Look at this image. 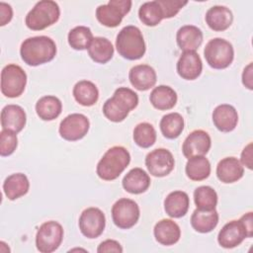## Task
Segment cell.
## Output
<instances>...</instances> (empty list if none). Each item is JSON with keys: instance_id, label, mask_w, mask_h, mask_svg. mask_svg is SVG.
<instances>
[{"instance_id": "6da1fadb", "label": "cell", "mask_w": 253, "mask_h": 253, "mask_svg": "<svg viewBox=\"0 0 253 253\" xmlns=\"http://www.w3.org/2000/svg\"><path fill=\"white\" fill-rule=\"evenodd\" d=\"M22 60L30 66H38L51 61L56 54V44L46 36L26 39L20 47Z\"/></svg>"}, {"instance_id": "7a4b0ae2", "label": "cell", "mask_w": 253, "mask_h": 253, "mask_svg": "<svg viewBox=\"0 0 253 253\" xmlns=\"http://www.w3.org/2000/svg\"><path fill=\"white\" fill-rule=\"evenodd\" d=\"M137 104L138 96L133 90L127 87H120L116 89L113 97L104 103L103 114L109 121L121 123L131 110L136 108Z\"/></svg>"}, {"instance_id": "3957f363", "label": "cell", "mask_w": 253, "mask_h": 253, "mask_svg": "<svg viewBox=\"0 0 253 253\" xmlns=\"http://www.w3.org/2000/svg\"><path fill=\"white\" fill-rule=\"evenodd\" d=\"M130 162V154L124 146L109 148L97 164L96 172L100 179L113 181L125 171Z\"/></svg>"}, {"instance_id": "277c9868", "label": "cell", "mask_w": 253, "mask_h": 253, "mask_svg": "<svg viewBox=\"0 0 253 253\" xmlns=\"http://www.w3.org/2000/svg\"><path fill=\"white\" fill-rule=\"evenodd\" d=\"M253 235V212L243 214L238 220H231L223 225L217 235L218 244L226 249L234 248L245 238Z\"/></svg>"}, {"instance_id": "5b68a950", "label": "cell", "mask_w": 253, "mask_h": 253, "mask_svg": "<svg viewBox=\"0 0 253 253\" xmlns=\"http://www.w3.org/2000/svg\"><path fill=\"white\" fill-rule=\"evenodd\" d=\"M116 47L119 54L128 60L140 59L146 50L143 36L135 26H126L119 32Z\"/></svg>"}, {"instance_id": "8992f818", "label": "cell", "mask_w": 253, "mask_h": 253, "mask_svg": "<svg viewBox=\"0 0 253 253\" xmlns=\"http://www.w3.org/2000/svg\"><path fill=\"white\" fill-rule=\"evenodd\" d=\"M60 16V9L56 2L42 0L38 2L27 14L25 23L32 31H42L55 24Z\"/></svg>"}, {"instance_id": "52a82bcc", "label": "cell", "mask_w": 253, "mask_h": 253, "mask_svg": "<svg viewBox=\"0 0 253 253\" xmlns=\"http://www.w3.org/2000/svg\"><path fill=\"white\" fill-rule=\"evenodd\" d=\"M204 56L211 68L224 69L233 61V46L224 39L214 38L206 44Z\"/></svg>"}, {"instance_id": "ba28073f", "label": "cell", "mask_w": 253, "mask_h": 253, "mask_svg": "<svg viewBox=\"0 0 253 253\" xmlns=\"http://www.w3.org/2000/svg\"><path fill=\"white\" fill-rule=\"evenodd\" d=\"M27 84V74L17 64H8L1 71V92L8 98H17L23 94Z\"/></svg>"}, {"instance_id": "9c48e42d", "label": "cell", "mask_w": 253, "mask_h": 253, "mask_svg": "<svg viewBox=\"0 0 253 253\" xmlns=\"http://www.w3.org/2000/svg\"><path fill=\"white\" fill-rule=\"evenodd\" d=\"M63 239V227L54 220L43 222L37 231L36 246L42 253H51L61 244Z\"/></svg>"}, {"instance_id": "30bf717a", "label": "cell", "mask_w": 253, "mask_h": 253, "mask_svg": "<svg viewBox=\"0 0 253 253\" xmlns=\"http://www.w3.org/2000/svg\"><path fill=\"white\" fill-rule=\"evenodd\" d=\"M130 0H110L108 4L100 5L96 9V18L103 26L116 28L122 23L125 15L130 11Z\"/></svg>"}, {"instance_id": "8fae6325", "label": "cell", "mask_w": 253, "mask_h": 253, "mask_svg": "<svg viewBox=\"0 0 253 253\" xmlns=\"http://www.w3.org/2000/svg\"><path fill=\"white\" fill-rule=\"evenodd\" d=\"M140 215L138 205L130 199L123 198L112 207V218L116 226L128 229L136 224Z\"/></svg>"}, {"instance_id": "7c38bea8", "label": "cell", "mask_w": 253, "mask_h": 253, "mask_svg": "<svg viewBox=\"0 0 253 253\" xmlns=\"http://www.w3.org/2000/svg\"><path fill=\"white\" fill-rule=\"evenodd\" d=\"M79 229L81 233L89 238L94 239L99 237L106 226V217L104 212L98 208H88L84 210L79 217L78 221Z\"/></svg>"}, {"instance_id": "4fadbf2b", "label": "cell", "mask_w": 253, "mask_h": 253, "mask_svg": "<svg viewBox=\"0 0 253 253\" xmlns=\"http://www.w3.org/2000/svg\"><path fill=\"white\" fill-rule=\"evenodd\" d=\"M90 127L88 118L83 114L74 113L65 117L59 125L60 136L68 141H76L83 138Z\"/></svg>"}, {"instance_id": "5bb4252c", "label": "cell", "mask_w": 253, "mask_h": 253, "mask_svg": "<svg viewBox=\"0 0 253 253\" xmlns=\"http://www.w3.org/2000/svg\"><path fill=\"white\" fill-rule=\"evenodd\" d=\"M145 166L152 176L165 177L174 169L175 160L168 149L156 148L146 155Z\"/></svg>"}, {"instance_id": "9a60e30c", "label": "cell", "mask_w": 253, "mask_h": 253, "mask_svg": "<svg viewBox=\"0 0 253 253\" xmlns=\"http://www.w3.org/2000/svg\"><path fill=\"white\" fill-rule=\"evenodd\" d=\"M211 145L210 134L203 129L193 130L184 140L182 151L186 158L206 155Z\"/></svg>"}, {"instance_id": "2e32d148", "label": "cell", "mask_w": 253, "mask_h": 253, "mask_svg": "<svg viewBox=\"0 0 253 253\" xmlns=\"http://www.w3.org/2000/svg\"><path fill=\"white\" fill-rule=\"evenodd\" d=\"M179 76L185 80L197 79L203 70V62L196 51H184L176 65Z\"/></svg>"}, {"instance_id": "e0dca14e", "label": "cell", "mask_w": 253, "mask_h": 253, "mask_svg": "<svg viewBox=\"0 0 253 253\" xmlns=\"http://www.w3.org/2000/svg\"><path fill=\"white\" fill-rule=\"evenodd\" d=\"M26 122V113L19 105H7L1 111L2 129H8L18 133L25 127Z\"/></svg>"}, {"instance_id": "ac0fdd59", "label": "cell", "mask_w": 253, "mask_h": 253, "mask_svg": "<svg viewBox=\"0 0 253 253\" xmlns=\"http://www.w3.org/2000/svg\"><path fill=\"white\" fill-rule=\"evenodd\" d=\"M130 84L138 91H147L152 88L157 80L155 70L147 64L133 66L128 73Z\"/></svg>"}, {"instance_id": "d6986e66", "label": "cell", "mask_w": 253, "mask_h": 253, "mask_svg": "<svg viewBox=\"0 0 253 253\" xmlns=\"http://www.w3.org/2000/svg\"><path fill=\"white\" fill-rule=\"evenodd\" d=\"M212 123L222 132L232 131L238 123L237 111L228 104L218 105L212 112Z\"/></svg>"}, {"instance_id": "ffe728a7", "label": "cell", "mask_w": 253, "mask_h": 253, "mask_svg": "<svg viewBox=\"0 0 253 253\" xmlns=\"http://www.w3.org/2000/svg\"><path fill=\"white\" fill-rule=\"evenodd\" d=\"M243 165L236 157H225L216 166V176L218 180L225 184L237 182L243 177Z\"/></svg>"}, {"instance_id": "44dd1931", "label": "cell", "mask_w": 253, "mask_h": 253, "mask_svg": "<svg viewBox=\"0 0 253 253\" xmlns=\"http://www.w3.org/2000/svg\"><path fill=\"white\" fill-rule=\"evenodd\" d=\"M153 234L158 243L170 246L179 241L181 237V229L174 220L163 218L155 224Z\"/></svg>"}, {"instance_id": "7402d4cb", "label": "cell", "mask_w": 253, "mask_h": 253, "mask_svg": "<svg viewBox=\"0 0 253 253\" xmlns=\"http://www.w3.org/2000/svg\"><path fill=\"white\" fill-rule=\"evenodd\" d=\"M122 185L127 193L138 195L144 193L149 188L150 178L143 169L136 167L132 168L125 175Z\"/></svg>"}, {"instance_id": "603a6c76", "label": "cell", "mask_w": 253, "mask_h": 253, "mask_svg": "<svg viewBox=\"0 0 253 253\" xmlns=\"http://www.w3.org/2000/svg\"><path fill=\"white\" fill-rule=\"evenodd\" d=\"M178 46L184 51H196L203 42V32L196 26L181 27L176 35Z\"/></svg>"}, {"instance_id": "cb8c5ba5", "label": "cell", "mask_w": 253, "mask_h": 253, "mask_svg": "<svg viewBox=\"0 0 253 253\" xmlns=\"http://www.w3.org/2000/svg\"><path fill=\"white\" fill-rule=\"evenodd\" d=\"M233 21L232 12L225 6H212L206 14V23L214 32L227 30Z\"/></svg>"}, {"instance_id": "d4e9b609", "label": "cell", "mask_w": 253, "mask_h": 253, "mask_svg": "<svg viewBox=\"0 0 253 253\" xmlns=\"http://www.w3.org/2000/svg\"><path fill=\"white\" fill-rule=\"evenodd\" d=\"M190 206V199L186 192L174 191L168 194L164 200L165 212L174 218H180L184 216Z\"/></svg>"}, {"instance_id": "484cf974", "label": "cell", "mask_w": 253, "mask_h": 253, "mask_svg": "<svg viewBox=\"0 0 253 253\" xmlns=\"http://www.w3.org/2000/svg\"><path fill=\"white\" fill-rule=\"evenodd\" d=\"M30 189L28 177L23 173H15L8 176L3 183V191L5 196L14 201L25 196Z\"/></svg>"}, {"instance_id": "4316f807", "label": "cell", "mask_w": 253, "mask_h": 253, "mask_svg": "<svg viewBox=\"0 0 253 253\" xmlns=\"http://www.w3.org/2000/svg\"><path fill=\"white\" fill-rule=\"evenodd\" d=\"M218 223V213L214 210L206 211L196 209L191 216L192 227L200 233H209L215 228Z\"/></svg>"}, {"instance_id": "83f0119b", "label": "cell", "mask_w": 253, "mask_h": 253, "mask_svg": "<svg viewBox=\"0 0 253 253\" xmlns=\"http://www.w3.org/2000/svg\"><path fill=\"white\" fill-rule=\"evenodd\" d=\"M177 99L175 90L167 85H159L155 87L149 96L151 105L160 111L172 109L176 105Z\"/></svg>"}, {"instance_id": "f1b7e54d", "label": "cell", "mask_w": 253, "mask_h": 253, "mask_svg": "<svg viewBox=\"0 0 253 253\" xmlns=\"http://www.w3.org/2000/svg\"><path fill=\"white\" fill-rule=\"evenodd\" d=\"M72 93L75 101L84 107H91L95 105L99 99L97 86L88 80H81L77 82L73 87Z\"/></svg>"}, {"instance_id": "f546056e", "label": "cell", "mask_w": 253, "mask_h": 253, "mask_svg": "<svg viewBox=\"0 0 253 253\" xmlns=\"http://www.w3.org/2000/svg\"><path fill=\"white\" fill-rule=\"evenodd\" d=\"M88 54L93 61L104 64L112 59L114 46L108 39L95 37L88 47Z\"/></svg>"}, {"instance_id": "4dcf8cb0", "label": "cell", "mask_w": 253, "mask_h": 253, "mask_svg": "<svg viewBox=\"0 0 253 253\" xmlns=\"http://www.w3.org/2000/svg\"><path fill=\"white\" fill-rule=\"evenodd\" d=\"M62 111V103L55 96H43L36 103V112L42 121L55 120Z\"/></svg>"}, {"instance_id": "1f68e13d", "label": "cell", "mask_w": 253, "mask_h": 253, "mask_svg": "<svg viewBox=\"0 0 253 253\" xmlns=\"http://www.w3.org/2000/svg\"><path fill=\"white\" fill-rule=\"evenodd\" d=\"M185 172L190 180L203 181L211 174V163L205 156L189 158L186 163Z\"/></svg>"}, {"instance_id": "d6a6232c", "label": "cell", "mask_w": 253, "mask_h": 253, "mask_svg": "<svg viewBox=\"0 0 253 253\" xmlns=\"http://www.w3.org/2000/svg\"><path fill=\"white\" fill-rule=\"evenodd\" d=\"M184 119L179 113H169L162 117L159 126L162 134L168 139L177 138L184 129Z\"/></svg>"}, {"instance_id": "836d02e7", "label": "cell", "mask_w": 253, "mask_h": 253, "mask_svg": "<svg viewBox=\"0 0 253 253\" xmlns=\"http://www.w3.org/2000/svg\"><path fill=\"white\" fill-rule=\"evenodd\" d=\"M93 34L90 28L85 26H77L69 31L67 36L68 44L75 50L88 49L93 41Z\"/></svg>"}, {"instance_id": "e575fe53", "label": "cell", "mask_w": 253, "mask_h": 253, "mask_svg": "<svg viewBox=\"0 0 253 253\" xmlns=\"http://www.w3.org/2000/svg\"><path fill=\"white\" fill-rule=\"evenodd\" d=\"M138 17L142 24L148 27H154L164 19L161 7L157 0L143 3L138 10Z\"/></svg>"}, {"instance_id": "d590c367", "label": "cell", "mask_w": 253, "mask_h": 253, "mask_svg": "<svg viewBox=\"0 0 253 253\" xmlns=\"http://www.w3.org/2000/svg\"><path fill=\"white\" fill-rule=\"evenodd\" d=\"M194 202L197 209L211 211L217 205V194L210 186H200L194 191Z\"/></svg>"}, {"instance_id": "8d00e7d4", "label": "cell", "mask_w": 253, "mask_h": 253, "mask_svg": "<svg viewBox=\"0 0 253 253\" xmlns=\"http://www.w3.org/2000/svg\"><path fill=\"white\" fill-rule=\"evenodd\" d=\"M133 140L141 148H148L156 141V130L149 123H140L133 129Z\"/></svg>"}, {"instance_id": "74e56055", "label": "cell", "mask_w": 253, "mask_h": 253, "mask_svg": "<svg viewBox=\"0 0 253 253\" xmlns=\"http://www.w3.org/2000/svg\"><path fill=\"white\" fill-rule=\"evenodd\" d=\"M17 134L8 129H2L0 132V155L5 157L11 155L17 148Z\"/></svg>"}, {"instance_id": "f35d334b", "label": "cell", "mask_w": 253, "mask_h": 253, "mask_svg": "<svg viewBox=\"0 0 253 253\" xmlns=\"http://www.w3.org/2000/svg\"><path fill=\"white\" fill-rule=\"evenodd\" d=\"M164 19H169L175 17L179 11L188 4V1H180V0H157Z\"/></svg>"}, {"instance_id": "ab89813d", "label": "cell", "mask_w": 253, "mask_h": 253, "mask_svg": "<svg viewBox=\"0 0 253 253\" xmlns=\"http://www.w3.org/2000/svg\"><path fill=\"white\" fill-rule=\"evenodd\" d=\"M98 253H105V252H117V253H122L123 252V247L121 244L113 239H107L103 242L100 243V245L97 248Z\"/></svg>"}, {"instance_id": "60d3db41", "label": "cell", "mask_w": 253, "mask_h": 253, "mask_svg": "<svg viewBox=\"0 0 253 253\" xmlns=\"http://www.w3.org/2000/svg\"><path fill=\"white\" fill-rule=\"evenodd\" d=\"M12 7L5 2H0V26H5L12 20Z\"/></svg>"}, {"instance_id": "b9f144b4", "label": "cell", "mask_w": 253, "mask_h": 253, "mask_svg": "<svg viewBox=\"0 0 253 253\" xmlns=\"http://www.w3.org/2000/svg\"><path fill=\"white\" fill-rule=\"evenodd\" d=\"M253 153H252V142H249L242 150L241 152V158L240 163L247 167L249 170L252 169L253 166Z\"/></svg>"}, {"instance_id": "7bdbcfd3", "label": "cell", "mask_w": 253, "mask_h": 253, "mask_svg": "<svg viewBox=\"0 0 253 253\" xmlns=\"http://www.w3.org/2000/svg\"><path fill=\"white\" fill-rule=\"evenodd\" d=\"M242 83L243 85L249 89H253V68H252V62H250L243 70L242 72Z\"/></svg>"}]
</instances>
